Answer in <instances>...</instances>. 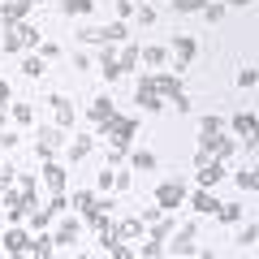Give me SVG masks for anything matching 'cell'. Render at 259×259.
Instances as JSON below:
<instances>
[{
	"label": "cell",
	"mask_w": 259,
	"mask_h": 259,
	"mask_svg": "<svg viewBox=\"0 0 259 259\" xmlns=\"http://www.w3.org/2000/svg\"><path fill=\"white\" fill-rule=\"evenodd\" d=\"M39 44H44V30H39L35 22L22 18V22H13V26H9V35L0 39V52H35Z\"/></svg>",
	"instance_id": "6da1fadb"
},
{
	"label": "cell",
	"mask_w": 259,
	"mask_h": 259,
	"mask_svg": "<svg viewBox=\"0 0 259 259\" xmlns=\"http://www.w3.org/2000/svg\"><path fill=\"white\" fill-rule=\"evenodd\" d=\"M134 134H139V117H117L108 130H104V139H108V151H121V156H125L130 143H134Z\"/></svg>",
	"instance_id": "7a4b0ae2"
},
{
	"label": "cell",
	"mask_w": 259,
	"mask_h": 259,
	"mask_svg": "<svg viewBox=\"0 0 259 259\" xmlns=\"http://www.w3.org/2000/svg\"><path fill=\"white\" fill-rule=\"evenodd\" d=\"M194 238H199V229H194V225L173 229V242H164V255H203V259H212V250H203Z\"/></svg>",
	"instance_id": "3957f363"
},
{
	"label": "cell",
	"mask_w": 259,
	"mask_h": 259,
	"mask_svg": "<svg viewBox=\"0 0 259 259\" xmlns=\"http://www.w3.org/2000/svg\"><path fill=\"white\" fill-rule=\"evenodd\" d=\"M0 207L9 216V225H26V216H30V203H26V194H22L18 186H5V190H0Z\"/></svg>",
	"instance_id": "277c9868"
},
{
	"label": "cell",
	"mask_w": 259,
	"mask_h": 259,
	"mask_svg": "<svg viewBox=\"0 0 259 259\" xmlns=\"http://www.w3.org/2000/svg\"><path fill=\"white\" fill-rule=\"evenodd\" d=\"M61 143H69V139H65V130L56 125V121H52V125H44V130H39V143H35V160H39V164H44V160H52Z\"/></svg>",
	"instance_id": "5b68a950"
},
{
	"label": "cell",
	"mask_w": 259,
	"mask_h": 259,
	"mask_svg": "<svg viewBox=\"0 0 259 259\" xmlns=\"http://www.w3.org/2000/svg\"><path fill=\"white\" fill-rule=\"evenodd\" d=\"M182 203H186V186L177 182V177L156 186V207H160V212H173V207H182Z\"/></svg>",
	"instance_id": "8992f818"
},
{
	"label": "cell",
	"mask_w": 259,
	"mask_h": 259,
	"mask_svg": "<svg viewBox=\"0 0 259 259\" xmlns=\"http://www.w3.org/2000/svg\"><path fill=\"white\" fill-rule=\"evenodd\" d=\"M194 52H199V44H194L190 35H173V74H186V69H190Z\"/></svg>",
	"instance_id": "52a82bcc"
},
{
	"label": "cell",
	"mask_w": 259,
	"mask_h": 259,
	"mask_svg": "<svg viewBox=\"0 0 259 259\" xmlns=\"http://www.w3.org/2000/svg\"><path fill=\"white\" fill-rule=\"evenodd\" d=\"M0 246H5V255H26V246H30V229L9 225V229L0 233Z\"/></svg>",
	"instance_id": "ba28073f"
},
{
	"label": "cell",
	"mask_w": 259,
	"mask_h": 259,
	"mask_svg": "<svg viewBox=\"0 0 259 259\" xmlns=\"http://www.w3.org/2000/svg\"><path fill=\"white\" fill-rule=\"evenodd\" d=\"M87 117H91V125H95V130H108L112 121H117V104H112L108 95H100V100L91 104V112H87Z\"/></svg>",
	"instance_id": "9c48e42d"
},
{
	"label": "cell",
	"mask_w": 259,
	"mask_h": 259,
	"mask_svg": "<svg viewBox=\"0 0 259 259\" xmlns=\"http://www.w3.org/2000/svg\"><path fill=\"white\" fill-rule=\"evenodd\" d=\"M151 87H156V95H164V104H173L182 91V74H151Z\"/></svg>",
	"instance_id": "30bf717a"
},
{
	"label": "cell",
	"mask_w": 259,
	"mask_h": 259,
	"mask_svg": "<svg viewBox=\"0 0 259 259\" xmlns=\"http://www.w3.org/2000/svg\"><path fill=\"white\" fill-rule=\"evenodd\" d=\"M78 233H82V225H78L74 216H65V221L52 229V242H56V250H61V246H74V242H78Z\"/></svg>",
	"instance_id": "8fae6325"
},
{
	"label": "cell",
	"mask_w": 259,
	"mask_h": 259,
	"mask_svg": "<svg viewBox=\"0 0 259 259\" xmlns=\"http://www.w3.org/2000/svg\"><path fill=\"white\" fill-rule=\"evenodd\" d=\"M48 104H52V121L61 130H74V104L65 100V95H48Z\"/></svg>",
	"instance_id": "7c38bea8"
},
{
	"label": "cell",
	"mask_w": 259,
	"mask_h": 259,
	"mask_svg": "<svg viewBox=\"0 0 259 259\" xmlns=\"http://www.w3.org/2000/svg\"><path fill=\"white\" fill-rule=\"evenodd\" d=\"M30 9H35V0H9V5H0V26H13V22H22Z\"/></svg>",
	"instance_id": "4fadbf2b"
},
{
	"label": "cell",
	"mask_w": 259,
	"mask_h": 259,
	"mask_svg": "<svg viewBox=\"0 0 259 259\" xmlns=\"http://www.w3.org/2000/svg\"><path fill=\"white\" fill-rule=\"evenodd\" d=\"M39 177H44V186H48L52 194H61V190H65V164H56V160H44Z\"/></svg>",
	"instance_id": "5bb4252c"
},
{
	"label": "cell",
	"mask_w": 259,
	"mask_h": 259,
	"mask_svg": "<svg viewBox=\"0 0 259 259\" xmlns=\"http://www.w3.org/2000/svg\"><path fill=\"white\" fill-rule=\"evenodd\" d=\"M233 134L246 143V151H255V112H238L233 117Z\"/></svg>",
	"instance_id": "9a60e30c"
},
{
	"label": "cell",
	"mask_w": 259,
	"mask_h": 259,
	"mask_svg": "<svg viewBox=\"0 0 259 259\" xmlns=\"http://www.w3.org/2000/svg\"><path fill=\"white\" fill-rule=\"evenodd\" d=\"M190 207H194V216H216V207H221V199H216L212 190H203V186H199V190L190 194Z\"/></svg>",
	"instance_id": "2e32d148"
},
{
	"label": "cell",
	"mask_w": 259,
	"mask_h": 259,
	"mask_svg": "<svg viewBox=\"0 0 259 259\" xmlns=\"http://www.w3.org/2000/svg\"><path fill=\"white\" fill-rule=\"evenodd\" d=\"M112 233H117L121 242H134V238H143V233H147V221H143V216H125L121 225H112Z\"/></svg>",
	"instance_id": "e0dca14e"
},
{
	"label": "cell",
	"mask_w": 259,
	"mask_h": 259,
	"mask_svg": "<svg viewBox=\"0 0 259 259\" xmlns=\"http://www.w3.org/2000/svg\"><path fill=\"white\" fill-rule=\"evenodd\" d=\"M225 173H229V168H225L221 160H203V164H199V173H194V177H199V186H203V190H212V186L221 182Z\"/></svg>",
	"instance_id": "ac0fdd59"
},
{
	"label": "cell",
	"mask_w": 259,
	"mask_h": 259,
	"mask_svg": "<svg viewBox=\"0 0 259 259\" xmlns=\"http://www.w3.org/2000/svg\"><path fill=\"white\" fill-rule=\"evenodd\" d=\"M52 250H56V242H52V233H48V229L30 233V246H26V255H30V259H48Z\"/></svg>",
	"instance_id": "d6986e66"
},
{
	"label": "cell",
	"mask_w": 259,
	"mask_h": 259,
	"mask_svg": "<svg viewBox=\"0 0 259 259\" xmlns=\"http://www.w3.org/2000/svg\"><path fill=\"white\" fill-rule=\"evenodd\" d=\"M65 147H69V164H78V160H87V156H91L95 134H74V139L65 143Z\"/></svg>",
	"instance_id": "ffe728a7"
},
{
	"label": "cell",
	"mask_w": 259,
	"mask_h": 259,
	"mask_svg": "<svg viewBox=\"0 0 259 259\" xmlns=\"http://www.w3.org/2000/svg\"><path fill=\"white\" fill-rule=\"evenodd\" d=\"M147 229H151V238H156V242H168V238H173V229H177V225H173V212H160Z\"/></svg>",
	"instance_id": "44dd1931"
},
{
	"label": "cell",
	"mask_w": 259,
	"mask_h": 259,
	"mask_svg": "<svg viewBox=\"0 0 259 259\" xmlns=\"http://www.w3.org/2000/svg\"><path fill=\"white\" fill-rule=\"evenodd\" d=\"M95 199H100L95 190H74V194H69V207H74L78 216H87V212L95 207Z\"/></svg>",
	"instance_id": "7402d4cb"
},
{
	"label": "cell",
	"mask_w": 259,
	"mask_h": 259,
	"mask_svg": "<svg viewBox=\"0 0 259 259\" xmlns=\"http://www.w3.org/2000/svg\"><path fill=\"white\" fill-rule=\"evenodd\" d=\"M238 156V139H216V147H212V160H221V164H229V160Z\"/></svg>",
	"instance_id": "603a6c76"
},
{
	"label": "cell",
	"mask_w": 259,
	"mask_h": 259,
	"mask_svg": "<svg viewBox=\"0 0 259 259\" xmlns=\"http://www.w3.org/2000/svg\"><path fill=\"white\" fill-rule=\"evenodd\" d=\"M125 156H130V164H134V173H151V168H156V156H151V151H143V147L125 151Z\"/></svg>",
	"instance_id": "cb8c5ba5"
},
{
	"label": "cell",
	"mask_w": 259,
	"mask_h": 259,
	"mask_svg": "<svg viewBox=\"0 0 259 259\" xmlns=\"http://www.w3.org/2000/svg\"><path fill=\"white\" fill-rule=\"evenodd\" d=\"M44 69H48V61H44L39 52H26V56H22V74H26V78H44Z\"/></svg>",
	"instance_id": "d4e9b609"
},
{
	"label": "cell",
	"mask_w": 259,
	"mask_h": 259,
	"mask_svg": "<svg viewBox=\"0 0 259 259\" xmlns=\"http://www.w3.org/2000/svg\"><path fill=\"white\" fill-rule=\"evenodd\" d=\"M100 30H104V44H112V48L130 39V26H125V22H108V26H100Z\"/></svg>",
	"instance_id": "484cf974"
},
{
	"label": "cell",
	"mask_w": 259,
	"mask_h": 259,
	"mask_svg": "<svg viewBox=\"0 0 259 259\" xmlns=\"http://www.w3.org/2000/svg\"><path fill=\"white\" fill-rule=\"evenodd\" d=\"M134 104H139L143 112H160V108H164V95H156V91H134Z\"/></svg>",
	"instance_id": "4316f807"
},
{
	"label": "cell",
	"mask_w": 259,
	"mask_h": 259,
	"mask_svg": "<svg viewBox=\"0 0 259 259\" xmlns=\"http://www.w3.org/2000/svg\"><path fill=\"white\" fill-rule=\"evenodd\" d=\"M95 9V0H61V13L65 18H87Z\"/></svg>",
	"instance_id": "83f0119b"
},
{
	"label": "cell",
	"mask_w": 259,
	"mask_h": 259,
	"mask_svg": "<svg viewBox=\"0 0 259 259\" xmlns=\"http://www.w3.org/2000/svg\"><path fill=\"white\" fill-rule=\"evenodd\" d=\"M18 190L26 194V203H30V207L39 203V182H35V173H18Z\"/></svg>",
	"instance_id": "f1b7e54d"
},
{
	"label": "cell",
	"mask_w": 259,
	"mask_h": 259,
	"mask_svg": "<svg viewBox=\"0 0 259 259\" xmlns=\"http://www.w3.org/2000/svg\"><path fill=\"white\" fill-rule=\"evenodd\" d=\"M26 225H30V233H39V229H48V225H52V212H48V207H30V216H26Z\"/></svg>",
	"instance_id": "f546056e"
},
{
	"label": "cell",
	"mask_w": 259,
	"mask_h": 259,
	"mask_svg": "<svg viewBox=\"0 0 259 259\" xmlns=\"http://www.w3.org/2000/svg\"><path fill=\"white\" fill-rule=\"evenodd\" d=\"M139 61L156 69V65H164V61H168V48H139Z\"/></svg>",
	"instance_id": "4dcf8cb0"
},
{
	"label": "cell",
	"mask_w": 259,
	"mask_h": 259,
	"mask_svg": "<svg viewBox=\"0 0 259 259\" xmlns=\"http://www.w3.org/2000/svg\"><path fill=\"white\" fill-rule=\"evenodd\" d=\"M117 65H121V74H130V69H134V65H139V44H125V48H121Z\"/></svg>",
	"instance_id": "1f68e13d"
},
{
	"label": "cell",
	"mask_w": 259,
	"mask_h": 259,
	"mask_svg": "<svg viewBox=\"0 0 259 259\" xmlns=\"http://www.w3.org/2000/svg\"><path fill=\"white\" fill-rule=\"evenodd\" d=\"M9 117L18 121V125H35V108H30V104H13Z\"/></svg>",
	"instance_id": "d6a6232c"
},
{
	"label": "cell",
	"mask_w": 259,
	"mask_h": 259,
	"mask_svg": "<svg viewBox=\"0 0 259 259\" xmlns=\"http://www.w3.org/2000/svg\"><path fill=\"white\" fill-rule=\"evenodd\" d=\"M216 216H221L225 225H238L242 221V203H221V207H216Z\"/></svg>",
	"instance_id": "836d02e7"
},
{
	"label": "cell",
	"mask_w": 259,
	"mask_h": 259,
	"mask_svg": "<svg viewBox=\"0 0 259 259\" xmlns=\"http://www.w3.org/2000/svg\"><path fill=\"white\" fill-rule=\"evenodd\" d=\"M112 182H117V168H100V173H95V190H100V194H108Z\"/></svg>",
	"instance_id": "e575fe53"
},
{
	"label": "cell",
	"mask_w": 259,
	"mask_h": 259,
	"mask_svg": "<svg viewBox=\"0 0 259 259\" xmlns=\"http://www.w3.org/2000/svg\"><path fill=\"white\" fill-rule=\"evenodd\" d=\"M134 255H143V259H160V255H164V242H156V238H147V242H143L139 250H134Z\"/></svg>",
	"instance_id": "d590c367"
},
{
	"label": "cell",
	"mask_w": 259,
	"mask_h": 259,
	"mask_svg": "<svg viewBox=\"0 0 259 259\" xmlns=\"http://www.w3.org/2000/svg\"><path fill=\"white\" fill-rule=\"evenodd\" d=\"M78 39H82V44H95V48H104V30H100V26H82V30H78Z\"/></svg>",
	"instance_id": "8d00e7d4"
},
{
	"label": "cell",
	"mask_w": 259,
	"mask_h": 259,
	"mask_svg": "<svg viewBox=\"0 0 259 259\" xmlns=\"http://www.w3.org/2000/svg\"><path fill=\"white\" fill-rule=\"evenodd\" d=\"M255 242H259V225H246L242 238H238V246H242V250H255Z\"/></svg>",
	"instance_id": "74e56055"
},
{
	"label": "cell",
	"mask_w": 259,
	"mask_h": 259,
	"mask_svg": "<svg viewBox=\"0 0 259 259\" xmlns=\"http://www.w3.org/2000/svg\"><path fill=\"white\" fill-rule=\"evenodd\" d=\"M238 190H259V173H255V168H246V173H238Z\"/></svg>",
	"instance_id": "f35d334b"
},
{
	"label": "cell",
	"mask_w": 259,
	"mask_h": 259,
	"mask_svg": "<svg viewBox=\"0 0 259 259\" xmlns=\"http://www.w3.org/2000/svg\"><path fill=\"white\" fill-rule=\"evenodd\" d=\"M207 0H173V13H199Z\"/></svg>",
	"instance_id": "ab89813d"
},
{
	"label": "cell",
	"mask_w": 259,
	"mask_h": 259,
	"mask_svg": "<svg viewBox=\"0 0 259 259\" xmlns=\"http://www.w3.org/2000/svg\"><path fill=\"white\" fill-rule=\"evenodd\" d=\"M199 13H203L207 22H221V18H225V5H221V0H212V5H203Z\"/></svg>",
	"instance_id": "60d3db41"
},
{
	"label": "cell",
	"mask_w": 259,
	"mask_h": 259,
	"mask_svg": "<svg viewBox=\"0 0 259 259\" xmlns=\"http://www.w3.org/2000/svg\"><path fill=\"white\" fill-rule=\"evenodd\" d=\"M134 18H139L143 26H151V22H156V9H151V5H134Z\"/></svg>",
	"instance_id": "b9f144b4"
},
{
	"label": "cell",
	"mask_w": 259,
	"mask_h": 259,
	"mask_svg": "<svg viewBox=\"0 0 259 259\" xmlns=\"http://www.w3.org/2000/svg\"><path fill=\"white\" fill-rule=\"evenodd\" d=\"M48 212H52V216L69 212V199H65V190H61V194H52V203H48Z\"/></svg>",
	"instance_id": "7bdbcfd3"
},
{
	"label": "cell",
	"mask_w": 259,
	"mask_h": 259,
	"mask_svg": "<svg viewBox=\"0 0 259 259\" xmlns=\"http://www.w3.org/2000/svg\"><path fill=\"white\" fill-rule=\"evenodd\" d=\"M255 82H259V74H255V69H238V87H242V91H250Z\"/></svg>",
	"instance_id": "ee69618b"
},
{
	"label": "cell",
	"mask_w": 259,
	"mask_h": 259,
	"mask_svg": "<svg viewBox=\"0 0 259 259\" xmlns=\"http://www.w3.org/2000/svg\"><path fill=\"white\" fill-rule=\"evenodd\" d=\"M13 182H18V168H13V164H0V190L13 186Z\"/></svg>",
	"instance_id": "f6af8a7d"
},
{
	"label": "cell",
	"mask_w": 259,
	"mask_h": 259,
	"mask_svg": "<svg viewBox=\"0 0 259 259\" xmlns=\"http://www.w3.org/2000/svg\"><path fill=\"white\" fill-rule=\"evenodd\" d=\"M134 18V0H117V22H130Z\"/></svg>",
	"instance_id": "bcb514c9"
},
{
	"label": "cell",
	"mask_w": 259,
	"mask_h": 259,
	"mask_svg": "<svg viewBox=\"0 0 259 259\" xmlns=\"http://www.w3.org/2000/svg\"><path fill=\"white\" fill-rule=\"evenodd\" d=\"M35 52H39V56H44V61H56V56H61V48H56V44H39V48H35Z\"/></svg>",
	"instance_id": "7dc6e473"
},
{
	"label": "cell",
	"mask_w": 259,
	"mask_h": 259,
	"mask_svg": "<svg viewBox=\"0 0 259 259\" xmlns=\"http://www.w3.org/2000/svg\"><path fill=\"white\" fill-rule=\"evenodd\" d=\"M130 186H134V177H130V173H117V182H112V190H130Z\"/></svg>",
	"instance_id": "c3c4849f"
},
{
	"label": "cell",
	"mask_w": 259,
	"mask_h": 259,
	"mask_svg": "<svg viewBox=\"0 0 259 259\" xmlns=\"http://www.w3.org/2000/svg\"><path fill=\"white\" fill-rule=\"evenodd\" d=\"M225 9H250V5H255V0H221Z\"/></svg>",
	"instance_id": "681fc988"
},
{
	"label": "cell",
	"mask_w": 259,
	"mask_h": 259,
	"mask_svg": "<svg viewBox=\"0 0 259 259\" xmlns=\"http://www.w3.org/2000/svg\"><path fill=\"white\" fill-rule=\"evenodd\" d=\"M9 95H13V91H9V82L0 78V108H9Z\"/></svg>",
	"instance_id": "f907efd6"
},
{
	"label": "cell",
	"mask_w": 259,
	"mask_h": 259,
	"mask_svg": "<svg viewBox=\"0 0 259 259\" xmlns=\"http://www.w3.org/2000/svg\"><path fill=\"white\" fill-rule=\"evenodd\" d=\"M168 5H173V0H168Z\"/></svg>",
	"instance_id": "816d5d0a"
},
{
	"label": "cell",
	"mask_w": 259,
	"mask_h": 259,
	"mask_svg": "<svg viewBox=\"0 0 259 259\" xmlns=\"http://www.w3.org/2000/svg\"><path fill=\"white\" fill-rule=\"evenodd\" d=\"M35 5H39V0H35Z\"/></svg>",
	"instance_id": "f5cc1de1"
}]
</instances>
